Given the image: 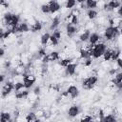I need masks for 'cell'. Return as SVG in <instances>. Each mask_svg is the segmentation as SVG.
<instances>
[{"label": "cell", "instance_id": "1", "mask_svg": "<svg viewBox=\"0 0 122 122\" xmlns=\"http://www.w3.org/2000/svg\"><path fill=\"white\" fill-rule=\"evenodd\" d=\"M120 33H121V29L113 27V26H107L105 28L102 37L104 38L105 42L109 40H115L120 35Z\"/></svg>", "mask_w": 122, "mask_h": 122}, {"label": "cell", "instance_id": "2", "mask_svg": "<svg viewBox=\"0 0 122 122\" xmlns=\"http://www.w3.org/2000/svg\"><path fill=\"white\" fill-rule=\"evenodd\" d=\"M107 49V45L105 42H98L92 46V58L93 59H99L102 57L104 51Z\"/></svg>", "mask_w": 122, "mask_h": 122}, {"label": "cell", "instance_id": "3", "mask_svg": "<svg viewBox=\"0 0 122 122\" xmlns=\"http://www.w3.org/2000/svg\"><path fill=\"white\" fill-rule=\"evenodd\" d=\"M98 80H99V78L96 75H89L81 80V82H80L81 87L86 91H90L96 86V83L98 82Z\"/></svg>", "mask_w": 122, "mask_h": 122}, {"label": "cell", "instance_id": "4", "mask_svg": "<svg viewBox=\"0 0 122 122\" xmlns=\"http://www.w3.org/2000/svg\"><path fill=\"white\" fill-rule=\"evenodd\" d=\"M36 82V76L32 73H26L23 75V84L26 89H30Z\"/></svg>", "mask_w": 122, "mask_h": 122}, {"label": "cell", "instance_id": "5", "mask_svg": "<svg viewBox=\"0 0 122 122\" xmlns=\"http://www.w3.org/2000/svg\"><path fill=\"white\" fill-rule=\"evenodd\" d=\"M41 60H42L43 63H47V64H49V63H53V62H55V61H58V60H59V51H52L47 53L44 57H42Z\"/></svg>", "mask_w": 122, "mask_h": 122}, {"label": "cell", "instance_id": "6", "mask_svg": "<svg viewBox=\"0 0 122 122\" xmlns=\"http://www.w3.org/2000/svg\"><path fill=\"white\" fill-rule=\"evenodd\" d=\"M80 112H81V108H80V106H79L78 104H76V103H73V104H71V105L68 108L66 113L68 114L69 117L74 118V117H77Z\"/></svg>", "mask_w": 122, "mask_h": 122}, {"label": "cell", "instance_id": "7", "mask_svg": "<svg viewBox=\"0 0 122 122\" xmlns=\"http://www.w3.org/2000/svg\"><path fill=\"white\" fill-rule=\"evenodd\" d=\"M12 91H13V83L11 81H10V80H7L3 84V86H2V88L0 90V92H1V97H3V98L6 97L10 93H11Z\"/></svg>", "mask_w": 122, "mask_h": 122}, {"label": "cell", "instance_id": "8", "mask_svg": "<svg viewBox=\"0 0 122 122\" xmlns=\"http://www.w3.org/2000/svg\"><path fill=\"white\" fill-rule=\"evenodd\" d=\"M66 92H67V93L71 96V98L72 100H73V99H76V98L79 96V94H80L79 89L77 88V86L73 85L72 83H70V84L68 85V87H67V89H66Z\"/></svg>", "mask_w": 122, "mask_h": 122}, {"label": "cell", "instance_id": "9", "mask_svg": "<svg viewBox=\"0 0 122 122\" xmlns=\"http://www.w3.org/2000/svg\"><path fill=\"white\" fill-rule=\"evenodd\" d=\"M79 27L73 24H66V33L69 38H72L75 34H77Z\"/></svg>", "mask_w": 122, "mask_h": 122}, {"label": "cell", "instance_id": "10", "mask_svg": "<svg viewBox=\"0 0 122 122\" xmlns=\"http://www.w3.org/2000/svg\"><path fill=\"white\" fill-rule=\"evenodd\" d=\"M102 38H103V37L100 36L96 31H92V32H91V34H90V37H89L88 42H89L91 45H94V44H96V43H98V42H105V40L102 39Z\"/></svg>", "mask_w": 122, "mask_h": 122}, {"label": "cell", "instance_id": "11", "mask_svg": "<svg viewBox=\"0 0 122 122\" xmlns=\"http://www.w3.org/2000/svg\"><path fill=\"white\" fill-rule=\"evenodd\" d=\"M49 9H50V13H54L57 12L59 10V9L61 8V5L56 1V0H50L48 3Z\"/></svg>", "mask_w": 122, "mask_h": 122}, {"label": "cell", "instance_id": "12", "mask_svg": "<svg viewBox=\"0 0 122 122\" xmlns=\"http://www.w3.org/2000/svg\"><path fill=\"white\" fill-rule=\"evenodd\" d=\"M0 121L1 122H8V121H12L11 113L8 111H1L0 112Z\"/></svg>", "mask_w": 122, "mask_h": 122}, {"label": "cell", "instance_id": "13", "mask_svg": "<svg viewBox=\"0 0 122 122\" xmlns=\"http://www.w3.org/2000/svg\"><path fill=\"white\" fill-rule=\"evenodd\" d=\"M42 29H43L42 23H41L40 21H37V20H36V22H35L33 25H31V26L30 27V30L31 32H39L40 30H42Z\"/></svg>", "mask_w": 122, "mask_h": 122}, {"label": "cell", "instance_id": "14", "mask_svg": "<svg viewBox=\"0 0 122 122\" xmlns=\"http://www.w3.org/2000/svg\"><path fill=\"white\" fill-rule=\"evenodd\" d=\"M50 36H51L50 32H49V31H46V32H44V33L39 37L40 44L42 45V47H45V46L48 44V42H49V40H50Z\"/></svg>", "mask_w": 122, "mask_h": 122}, {"label": "cell", "instance_id": "15", "mask_svg": "<svg viewBox=\"0 0 122 122\" xmlns=\"http://www.w3.org/2000/svg\"><path fill=\"white\" fill-rule=\"evenodd\" d=\"M97 15H98V11L95 10L94 9L87 10V11H86V16L89 20H94Z\"/></svg>", "mask_w": 122, "mask_h": 122}, {"label": "cell", "instance_id": "16", "mask_svg": "<svg viewBox=\"0 0 122 122\" xmlns=\"http://www.w3.org/2000/svg\"><path fill=\"white\" fill-rule=\"evenodd\" d=\"M26 121H28V122H34V121H39V119L35 115L34 112H26Z\"/></svg>", "mask_w": 122, "mask_h": 122}, {"label": "cell", "instance_id": "17", "mask_svg": "<svg viewBox=\"0 0 122 122\" xmlns=\"http://www.w3.org/2000/svg\"><path fill=\"white\" fill-rule=\"evenodd\" d=\"M96 4H97V0H86L85 1V6L87 10L96 9Z\"/></svg>", "mask_w": 122, "mask_h": 122}, {"label": "cell", "instance_id": "18", "mask_svg": "<svg viewBox=\"0 0 122 122\" xmlns=\"http://www.w3.org/2000/svg\"><path fill=\"white\" fill-rule=\"evenodd\" d=\"M102 121H104V122H117L116 117H115L112 113L104 115V116L102 117Z\"/></svg>", "mask_w": 122, "mask_h": 122}, {"label": "cell", "instance_id": "19", "mask_svg": "<svg viewBox=\"0 0 122 122\" xmlns=\"http://www.w3.org/2000/svg\"><path fill=\"white\" fill-rule=\"evenodd\" d=\"M58 12H59V14H60V16L63 18V17H65V16H67L70 12H71V10L70 9H68V8H66L65 6H61V8L59 9V10H58Z\"/></svg>", "mask_w": 122, "mask_h": 122}, {"label": "cell", "instance_id": "20", "mask_svg": "<svg viewBox=\"0 0 122 122\" xmlns=\"http://www.w3.org/2000/svg\"><path fill=\"white\" fill-rule=\"evenodd\" d=\"M66 8L71 10L76 6V0H66V3L64 5Z\"/></svg>", "mask_w": 122, "mask_h": 122}, {"label": "cell", "instance_id": "21", "mask_svg": "<svg viewBox=\"0 0 122 122\" xmlns=\"http://www.w3.org/2000/svg\"><path fill=\"white\" fill-rule=\"evenodd\" d=\"M40 11H41V13H43V14H49V13H50V9H49L48 3H44V4L41 5V7H40Z\"/></svg>", "mask_w": 122, "mask_h": 122}, {"label": "cell", "instance_id": "22", "mask_svg": "<svg viewBox=\"0 0 122 122\" xmlns=\"http://www.w3.org/2000/svg\"><path fill=\"white\" fill-rule=\"evenodd\" d=\"M81 117L78 118L80 121H92V115L88 112V113H83V114H80Z\"/></svg>", "mask_w": 122, "mask_h": 122}, {"label": "cell", "instance_id": "23", "mask_svg": "<svg viewBox=\"0 0 122 122\" xmlns=\"http://www.w3.org/2000/svg\"><path fill=\"white\" fill-rule=\"evenodd\" d=\"M5 54H6V50H5V48H4L3 46H0V57L5 56Z\"/></svg>", "mask_w": 122, "mask_h": 122}, {"label": "cell", "instance_id": "24", "mask_svg": "<svg viewBox=\"0 0 122 122\" xmlns=\"http://www.w3.org/2000/svg\"><path fill=\"white\" fill-rule=\"evenodd\" d=\"M4 33H5V28L1 27L0 28V40H3L4 38Z\"/></svg>", "mask_w": 122, "mask_h": 122}, {"label": "cell", "instance_id": "25", "mask_svg": "<svg viewBox=\"0 0 122 122\" xmlns=\"http://www.w3.org/2000/svg\"><path fill=\"white\" fill-rule=\"evenodd\" d=\"M5 77H6V75H5V74L0 73V83H3V82L5 81Z\"/></svg>", "mask_w": 122, "mask_h": 122}, {"label": "cell", "instance_id": "26", "mask_svg": "<svg viewBox=\"0 0 122 122\" xmlns=\"http://www.w3.org/2000/svg\"><path fill=\"white\" fill-rule=\"evenodd\" d=\"M86 0H76V3H85Z\"/></svg>", "mask_w": 122, "mask_h": 122}, {"label": "cell", "instance_id": "27", "mask_svg": "<svg viewBox=\"0 0 122 122\" xmlns=\"http://www.w3.org/2000/svg\"><path fill=\"white\" fill-rule=\"evenodd\" d=\"M2 1H3V0H0V3H1V2H2Z\"/></svg>", "mask_w": 122, "mask_h": 122}]
</instances>
